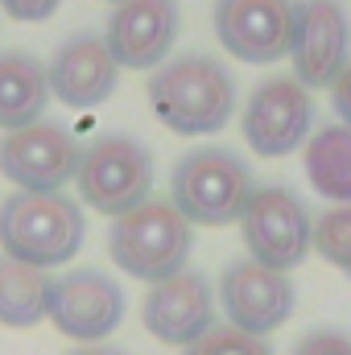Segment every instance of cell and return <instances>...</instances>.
<instances>
[{
    "instance_id": "24",
    "label": "cell",
    "mask_w": 351,
    "mask_h": 355,
    "mask_svg": "<svg viewBox=\"0 0 351 355\" xmlns=\"http://www.w3.org/2000/svg\"><path fill=\"white\" fill-rule=\"evenodd\" d=\"M67 355H132V352H124V347H112V343H79L75 352H67Z\"/></svg>"
},
{
    "instance_id": "9",
    "label": "cell",
    "mask_w": 351,
    "mask_h": 355,
    "mask_svg": "<svg viewBox=\"0 0 351 355\" xmlns=\"http://www.w3.org/2000/svg\"><path fill=\"white\" fill-rule=\"evenodd\" d=\"M79 153L83 145L67 124L37 120L0 137V174L17 190H67V182H75L79 170Z\"/></svg>"
},
{
    "instance_id": "7",
    "label": "cell",
    "mask_w": 351,
    "mask_h": 355,
    "mask_svg": "<svg viewBox=\"0 0 351 355\" xmlns=\"http://www.w3.org/2000/svg\"><path fill=\"white\" fill-rule=\"evenodd\" d=\"M314 128V103L310 91L302 87L293 75H273L252 87L240 132L257 157H289L310 141Z\"/></svg>"
},
{
    "instance_id": "25",
    "label": "cell",
    "mask_w": 351,
    "mask_h": 355,
    "mask_svg": "<svg viewBox=\"0 0 351 355\" xmlns=\"http://www.w3.org/2000/svg\"><path fill=\"white\" fill-rule=\"evenodd\" d=\"M112 4H120V0H112Z\"/></svg>"
},
{
    "instance_id": "16",
    "label": "cell",
    "mask_w": 351,
    "mask_h": 355,
    "mask_svg": "<svg viewBox=\"0 0 351 355\" xmlns=\"http://www.w3.org/2000/svg\"><path fill=\"white\" fill-rule=\"evenodd\" d=\"M50 99H54L50 75L33 54H25V50L0 54V132L37 124Z\"/></svg>"
},
{
    "instance_id": "2",
    "label": "cell",
    "mask_w": 351,
    "mask_h": 355,
    "mask_svg": "<svg viewBox=\"0 0 351 355\" xmlns=\"http://www.w3.org/2000/svg\"><path fill=\"white\" fill-rule=\"evenodd\" d=\"M83 236V207L67 190H12L0 202V252L12 261L50 272L79 257Z\"/></svg>"
},
{
    "instance_id": "22",
    "label": "cell",
    "mask_w": 351,
    "mask_h": 355,
    "mask_svg": "<svg viewBox=\"0 0 351 355\" xmlns=\"http://www.w3.org/2000/svg\"><path fill=\"white\" fill-rule=\"evenodd\" d=\"M58 4L62 0H0V12L29 25V21H50L58 12Z\"/></svg>"
},
{
    "instance_id": "18",
    "label": "cell",
    "mask_w": 351,
    "mask_h": 355,
    "mask_svg": "<svg viewBox=\"0 0 351 355\" xmlns=\"http://www.w3.org/2000/svg\"><path fill=\"white\" fill-rule=\"evenodd\" d=\"M302 166L310 186L327 198V202H351V128L348 124H327L318 132H310V141L302 145Z\"/></svg>"
},
{
    "instance_id": "14",
    "label": "cell",
    "mask_w": 351,
    "mask_h": 355,
    "mask_svg": "<svg viewBox=\"0 0 351 355\" xmlns=\"http://www.w3.org/2000/svg\"><path fill=\"white\" fill-rule=\"evenodd\" d=\"M103 42L120 71H157L178 42V0H120Z\"/></svg>"
},
{
    "instance_id": "3",
    "label": "cell",
    "mask_w": 351,
    "mask_h": 355,
    "mask_svg": "<svg viewBox=\"0 0 351 355\" xmlns=\"http://www.w3.org/2000/svg\"><path fill=\"white\" fill-rule=\"evenodd\" d=\"M194 252V227L170 198H145L141 207L112 219L108 257L137 281H166L186 268Z\"/></svg>"
},
{
    "instance_id": "5",
    "label": "cell",
    "mask_w": 351,
    "mask_h": 355,
    "mask_svg": "<svg viewBox=\"0 0 351 355\" xmlns=\"http://www.w3.org/2000/svg\"><path fill=\"white\" fill-rule=\"evenodd\" d=\"M153 153L128 137V132H103L79 153V170H75V186L79 198L91 211L116 219L132 207H141L153 190Z\"/></svg>"
},
{
    "instance_id": "13",
    "label": "cell",
    "mask_w": 351,
    "mask_h": 355,
    "mask_svg": "<svg viewBox=\"0 0 351 355\" xmlns=\"http://www.w3.org/2000/svg\"><path fill=\"white\" fill-rule=\"evenodd\" d=\"M145 331L166 347H190L215 327V289L203 272L182 268L166 281H153L141 306Z\"/></svg>"
},
{
    "instance_id": "19",
    "label": "cell",
    "mask_w": 351,
    "mask_h": 355,
    "mask_svg": "<svg viewBox=\"0 0 351 355\" xmlns=\"http://www.w3.org/2000/svg\"><path fill=\"white\" fill-rule=\"evenodd\" d=\"M314 252L351 277V202H339L314 219Z\"/></svg>"
},
{
    "instance_id": "12",
    "label": "cell",
    "mask_w": 351,
    "mask_h": 355,
    "mask_svg": "<svg viewBox=\"0 0 351 355\" xmlns=\"http://www.w3.org/2000/svg\"><path fill=\"white\" fill-rule=\"evenodd\" d=\"M298 0H215L219 46L248 67H273L289 58Z\"/></svg>"
},
{
    "instance_id": "6",
    "label": "cell",
    "mask_w": 351,
    "mask_h": 355,
    "mask_svg": "<svg viewBox=\"0 0 351 355\" xmlns=\"http://www.w3.org/2000/svg\"><path fill=\"white\" fill-rule=\"evenodd\" d=\"M240 236L252 261L289 272L314 248V219L289 186H257L240 215Z\"/></svg>"
},
{
    "instance_id": "21",
    "label": "cell",
    "mask_w": 351,
    "mask_h": 355,
    "mask_svg": "<svg viewBox=\"0 0 351 355\" xmlns=\"http://www.w3.org/2000/svg\"><path fill=\"white\" fill-rule=\"evenodd\" d=\"M289 355H351V331H339V327H314L306 331Z\"/></svg>"
},
{
    "instance_id": "8",
    "label": "cell",
    "mask_w": 351,
    "mask_h": 355,
    "mask_svg": "<svg viewBox=\"0 0 351 355\" xmlns=\"http://www.w3.org/2000/svg\"><path fill=\"white\" fill-rule=\"evenodd\" d=\"M124 289L99 268H71L50 285V322L71 343H108L124 322Z\"/></svg>"
},
{
    "instance_id": "1",
    "label": "cell",
    "mask_w": 351,
    "mask_h": 355,
    "mask_svg": "<svg viewBox=\"0 0 351 355\" xmlns=\"http://www.w3.org/2000/svg\"><path fill=\"white\" fill-rule=\"evenodd\" d=\"M149 107L178 137H211L232 124L236 79L211 54H178L149 75Z\"/></svg>"
},
{
    "instance_id": "23",
    "label": "cell",
    "mask_w": 351,
    "mask_h": 355,
    "mask_svg": "<svg viewBox=\"0 0 351 355\" xmlns=\"http://www.w3.org/2000/svg\"><path fill=\"white\" fill-rule=\"evenodd\" d=\"M331 103H335L339 124H348V128H351V62L339 71V79L331 83Z\"/></svg>"
},
{
    "instance_id": "4",
    "label": "cell",
    "mask_w": 351,
    "mask_h": 355,
    "mask_svg": "<svg viewBox=\"0 0 351 355\" xmlns=\"http://www.w3.org/2000/svg\"><path fill=\"white\" fill-rule=\"evenodd\" d=\"M257 182L240 153L223 145H198L182 153L170 174V202L190 219V227L240 223Z\"/></svg>"
},
{
    "instance_id": "10",
    "label": "cell",
    "mask_w": 351,
    "mask_h": 355,
    "mask_svg": "<svg viewBox=\"0 0 351 355\" xmlns=\"http://www.w3.org/2000/svg\"><path fill=\"white\" fill-rule=\"evenodd\" d=\"M219 306L232 327L268 339L273 331H281L293 318L298 289L289 272H277L252 257H240V261H228L219 272Z\"/></svg>"
},
{
    "instance_id": "20",
    "label": "cell",
    "mask_w": 351,
    "mask_h": 355,
    "mask_svg": "<svg viewBox=\"0 0 351 355\" xmlns=\"http://www.w3.org/2000/svg\"><path fill=\"white\" fill-rule=\"evenodd\" d=\"M182 355H273V343L264 335H248L232 322H215L207 335H198Z\"/></svg>"
},
{
    "instance_id": "15",
    "label": "cell",
    "mask_w": 351,
    "mask_h": 355,
    "mask_svg": "<svg viewBox=\"0 0 351 355\" xmlns=\"http://www.w3.org/2000/svg\"><path fill=\"white\" fill-rule=\"evenodd\" d=\"M50 95L75 112L99 107L103 99H112V91L120 83V62L112 58L103 33H71L67 42H58L50 67Z\"/></svg>"
},
{
    "instance_id": "11",
    "label": "cell",
    "mask_w": 351,
    "mask_h": 355,
    "mask_svg": "<svg viewBox=\"0 0 351 355\" xmlns=\"http://www.w3.org/2000/svg\"><path fill=\"white\" fill-rule=\"evenodd\" d=\"M351 21L339 0H298L289 62L306 91L331 87L351 58Z\"/></svg>"
},
{
    "instance_id": "17",
    "label": "cell",
    "mask_w": 351,
    "mask_h": 355,
    "mask_svg": "<svg viewBox=\"0 0 351 355\" xmlns=\"http://www.w3.org/2000/svg\"><path fill=\"white\" fill-rule=\"evenodd\" d=\"M50 285H54V277L46 268H33L0 252V327L29 331V327L46 322Z\"/></svg>"
}]
</instances>
